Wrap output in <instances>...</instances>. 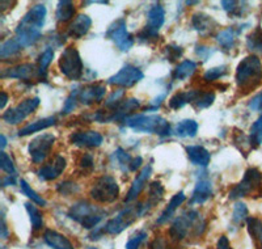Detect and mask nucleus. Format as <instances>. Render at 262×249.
<instances>
[{
	"instance_id": "nucleus-1",
	"label": "nucleus",
	"mask_w": 262,
	"mask_h": 249,
	"mask_svg": "<svg viewBox=\"0 0 262 249\" xmlns=\"http://www.w3.org/2000/svg\"><path fill=\"white\" fill-rule=\"evenodd\" d=\"M46 15H48L46 7L43 4H36L21 18L15 30V38L23 46V49L30 48L39 41L42 37V28L45 25Z\"/></svg>"
},
{
	"instance_id": "nucleus-2",
	"label": "nucleus",
	"mask_w": 262,
	"mask_h": 249,
	"mask_svg": "<svg viewBox=\"0 0 262 249\" xmlns=\"http://www.w3.org/2000/svg\"><path fill=\"white\" fill-rule=\"evenodd\" d=\"M206 229V222L203 220L200 211L188 209L181 215L176 218L170 225L169 234L173 241H181L184 239L193 235V236H201Z\"/></svg>"
},
{
	"instance_id": "nucleus-3",
	"label": "nucleus",
	"mask_w": 262,
	"mask_h": 249,
	"mask_svg": "<svg viewBox=\"0 0 262 249\" xmlns=\"http://www.w3.org/2000/svg\"><path fill=\"white\" fill-rule=\"evenodd\" d=\"M236 86L244 93L256 89L262 83V63L257 55L245 56L238 63L235 74Z\"/></svg>"
},
{
	"instance_id": "nucleus-4",
	"label": "nucleus",
	"mask_w": 262,
	"mask_h": 249,
	"mask_svg": "<svg viewBox=\"0 0 262 249\" xmlns=\"http://www.w3.org/2000/svg\"><path fill=\"white\" fill-rule=\"evenodd\" d=\"M123 126L133 129L137 133L155 134L159 137H169L173 133L169 122L161 116H147V114H134L122 122Z\"/></svg>"
},
{
	"instance_id": "nucleus-5",
	"label": "nucleus",
	"mask_w": 262,
	"mask_h": 249,
	"mask_svg": "<svg viewBox=\"0 0 262 249\" xmlns=\"http://www.w3.org/2000/svg\"><path fill=\"white\" fill-rule=\"evenodd\" d=\"M67 217L74 222L79 223L83 229L93 230L106 217V211L96 206L95 203H91L90 201L80 199V201L75 202L74 205L69 209Z\"/></svg>"
},
{
	"instance_id": "nucleus-6",
	"label": "nucleus",
	"mask_w": 262,
	"mask_h": 249,
	"mask_svg": "<svg viewBox=\"0 0 262 249\" xmlns=\"http://www.w3.org/2000/svg\"><path fill=\"white\" fill-rule=\"evenodd\" d=\"M144 215V208L142 202H138L137 205H130L127 208L122 209L117 214L116 217L107 220L104 225V231L107 235H119L125 231L127 227H130L133 223L137 222V219Z\"/></svg>"
},
{
	"instance_id": "nucleus-7",
	"label": "nucleus",
	"mask_w": 262,
	"mask_h": 249,
	"mask_svg": "<svg viewBox=\"0 0 262 249\" xmlns=\"http://www.w3.org/2000/svg\"><path fill=\"white\" fill-rule=\"evenodd\" d=\"M90 196L93 201L102 205L113 203L119 197L118 182L113 176L102 175L92 184L90 189Z\"/></svg>"
},
{
	"instance_id": "nucleus-8",
	"label": "nucleus",
	"mask_w": 262,
	"mask_h": 249,
	"mask_svg": "<svg viewBox=\"0 0 262 249\" xmlns=\"http://www.w3.org/2000/svg\"><path fill=\"white\" fill-rule=\"evenodd\" d=\"M58 67L69 80H80L84 74V65L78 49L75 46H67L60 54Z\"/></svg>"
},
{
	"instance_id": "nucleus-9",
	"label": "nucleus",
	"mask_w": 262,
	"mask_h": 249,
	"mask_svg": "<svg viewBox=\"0 0 262 249\" xmlns=\"http://www.w3.org/2000/svg\"><path fill=\"white\" fill-rule=\"evenodd\" d=\"M165 23V9L160 3H155L149 8L147 15V25L138 33L137 38L140 42L156 41L159 38V30Z\"/></svg>"
},
{
	"instance_id": "nucleus-10",
	"label": "nucleus",
	"mask_w": 262,
	"mask_h": 249,
	"mask_svg": "<svg viewBox=\"0 0 262 249\" xmlns=\"http://www.w3.org/2000/svg\"><path fill=\"white\" fill-rule=\"evenodd\" d=\"M262 185V173L257 168L247 169L243 180L231 189L229 199H240L257 193Z\"/></svg>"
},
{
	"instance_id": "nucleus-11",
	"label": "nucleus",
	"mask_w": 262,
	"mask_h": 249,
	"mask_svg": "<svg viewBox=\"0 0 262 249\" xmlns=\"http://www.w3.org/2000/svg\"><path fill=\"white\" fill-rule=\"evenodd\" d=\"M41 104L39 97H30L27 100L21 101L20 104L13 108H9L8 110L2 114V119L8 125H18L28 118L32 113L36 112L37 108Z\"/></svg>"
},
{
	"instance_id": "nucleus-12",
	"label": "nucleus",
	"mask_w": 262,
	"mask_h": 249,
	"mask_svg": "<svg viewBox=\"0 0 262 249\" xmlns=\"http://www.w3.org/2000/svg\"><path fill=\"white\" fill-rule=\"evenodd\" d=\"M105 37L113 41L117 48L121 51H123V53L130 50L135 44L133 34L127 32L126 21L123 18H118L114 23H112L109 28H107L106 33H105Z\"/></svg>"
},
{
	"instance_id": "nucleus-13",
	"label": "nucleus",
	"mask_w": 262,
	"mask_h": 249,
	"mask_svg": "<svg viewBox=\"0 0 262 249\" xmlns=\"http://www.w3.org/2000/svg\"><path fill=\"white\" fill-rule=\"evenodd\" d=\"M55 140H57L55 135L49 133L41 134V135L36 137L34 139H32V142L28 146V152H29L30 159H32L33 163H43L48 159L49 155H50L51 149H53Z\"/></svg>"
},
{
	"instance_id": "nucleus-14",
	"label": "nucleus",
	"mask_w": 262,
	"mask_h": 249,
	"mask_svg": "<svg viewBox=\"0 0 262 249\" xmlns=\"http://www.w3.org/2000/svg\"><path fill=\"white\" fill-rule=\"evenodd\" d=\"M144 77L143 71L133 65H125L117 74L107 79V84L118 87L119 89H126L134 87Z\"/></svg>"
},
{
	"instance_id": "nucleus-15",
	"label": "nucleus",
	"mask_w": 262,
	"mask_h": 249,
	"mask_svg": "<svg viewBox=\"0 0 262 249\" xmlns=\"http://www.w3.org/2000/svg\"><path fill=\"white\" fill-rule=\"evenodd\" d=\"M2 79H18V80L32 81V80H43L39 74L38 66L33 63H21V65L13 66L2 71L0 74Z\"/></svg>"
},
{
	"instance_id": "nucleus-16",
	"label": "nucleus",
	"mask_w": 262,
	"mask_h": 249,
	"mask_svg": "<svg viewBox=\"0 0 262 249\" xmlns=\"http://www.w3.org/2000/svg\"><path fill=\"white\" fill-rule=\"evenodd\" d=\"M78 91V100L81 105L90 107L93 104H100L106 95V87L105 84H88Z\"/></svg>"
},
{
	"instance_id": "nucleus-17",
	"label": "nucleus",
	"mask_w": 262,
	"mask_h": 249,
	"mask_svg": "<svg viewBox=\"0 0 262 249\" xmlns=\"http://www.w3.org/2000/svg\"><path fill=\"white\" fill-rule=\"evenodd\" d=\"M71 144L80 149H97L104 142V137L98 131H76L69 137Z\"/></svg>"
},
{
	"instance_id": "nucleus-18",
	"label": "nucleus",
	"mask_w": 262,
	"mask_h": 249,
	"mask_svg": "<svg viewBox=\"0 0 262 249\" xmlns=\"http://www.w3.org/2000/svg\"><path fill=\"white\" fill-rule=\"evenodd\" d=\"M67 167V160L62 155H55L49 163L37 171V176L41 181H53L59 177Z\"/></svg>"
},
{
	"instance_id": "nucleus-19",
	"label": "nucleus",
	"mask_w": 262,
	"mask_h": 249,
	"mask_svg": "<svg viewBox=\"0 0 262 249\" xmlns=\"http://www.w3.org/2000/svg\"><path fill=\"white\" fill-rule=\"evenodd\" d=\"M151 175H152L151 164H147V165H144L143 168L140 169L139 175L135 177V180L133 181V184H131L130 189H128L127 196H126V198H125L126 203H130V202L135 201V199L139 197V194L142 193L144 188H146L147 181L149 180Z\"/></svg>"
},
{
	"instance_id": "nucleus-20",
	"label": "nucleus",
	"mask_w": 262,
	"mask_h": 249,
	"mask_svg": "<svg viewBox=\"0 0 262 249\" xmlns=\"http://www.w3.org/2000/svg\"><path fill=\"white\" fill-rule=\"evenodd\" d=\"M191 25L195 29V32L200 33L202 37L212 36L216 28L219 27L216 20L212 16L203 12H196L191 16Z\"/></svg>"
},
{
	"instance_id": "nucleus-21",
	"label": "nucleus",
	"mask_w": 262,
	"mask_h": 249,
	"mask_svg": "<svg viewBox=\"0 0 262 249\" xmlns=\"http://www.w3.org/2000/svg\"><path fill=\"white\" fill-rule=\"evenodd\" d=\"M212 197V184L209 178H201L196 181L195 188L191 193L189 205H202L205 202L209 201Z\"/></svg>"
},
{
	"instance_id": "nucleus-22",
	"label": "nucleus",
	"mask_w": 262,
	"mask_h": 249,
	"mask_svg": "<svg viewBox=\"0 0 262 249\" xmlns=\"http://www.w3.org/2000/svg\"><path fill=\"white\" fill-rule=\"evenodd\" d=\"M91 27H92V18L88 15L80 13L74 18V21L67 28V36L74 39H79L90 32Z\"/></svg>"
},
{
	"instance_id": "nucleus-23",
	"label": "nucleus",
	"mask_w": 262,
	"mask_h": 249,
	"mask_svg": "<svg viewBox=\"0 0 262 249\" xmlns=\"http://www.w3.org/2000/svg\"><path fill=\"white\" fill-rule=\"evenodd\" d=\"M185 150H186L189 160L193 165L206 168L210 164L211 155H210L209 150H206L203 146H188V147H185Z\"/></svg>"
},
{
	"instance_id": "nucleus-24",
	"label": "nucleus",
	"mask_w": 262,
	"mask_h": 249,
	"mask_svg": "<svg viewBox=\"0 0 262 249\" xmlns=\"http://www.w3.org/2000/svg\"><path fill=\"white\" fill-rule=\"evenodd\" d=\"M164 193H165V190H164V186L160 181H152L151 184L148 185V197H147V201L146 203H143L144 214L148 213L151 209L158 206L163 201Z\"/></svg>"
},
{
	"instance_id": "nucleus-25",
	"label": "nucleus",
	"mask_w": 262,
	"mask_h": 249,
	"mask_svg": "<svg viewBox=\"0 0 262 249\" xmlns=\"http://www.w3.org/2000/svg\"><path fill=\"white\" fill-rule=\"evenodd\" d=\"M43 240L53 249H75L71 241L64 235L50 229L45 230L43 232Z\"/></svg>"
},
{
	"instance_id": "nucleus-26",
	"label": "nucleus",
	"mask_w": 262,
	"mask_h": 249,
	"mask_svg": "<svg viewBox=\"0 0 262 249\" xmlns=\"http://www.w3.org/2000/svg\"><path fill=\"white\" fill-rule=\"evenodd\" d=\"M185 199H186V196H185L184 192H179V193L174 194V196L172 197V199L169 201V203H168L167 208L164 209L161 215L158 218L156 223H158V224H165V223H168V220H170L173 218V215H174L177 209L184 203Z\"/></svg>"
},
{
	"instance_id": "nucleus-27",
	"label": "nucleus",
	"mask_w": 262,
	"mask_h": 249,
	"mask_svg": "<svg viewBox=\"0 0 262 249\" xmlns=\"http://www.w3.org/2000/svg\"><path fill=\"white\" fill-rule=\"evenodd\" d=\"M55 125H57V118L55 117H46V118L38 119V121L30 122L27 126L20 129L18 137H27V135H30L33 133H38V131L45 130V129L51 128V126H55Z\"/></svg>"
},
{
	"instance_id": "nucleus-28",
	"label": "nucleus",
	"mask_w": 262,
	"mask_h": 249,
	"mask_svg": "<svg viewBox=\"0 0 262 249\" xmlns=\"http://www.w3.org/2000/svg\"><path fill=\"white\" fill-rule=\"evenodd\" d=\"M242 30L243 29L236 30L235 28H227V29H224V30H222V32L217 33L216 36H215V38H216V42L221 45V48L223 49V50L229 51L235 48L236 37L240 34V32H242Z\"/></svg>"
},
{
	"instance_id": "nucleus-29",
	"label": "nucleus",
	"mask_w": 262,
	"mask_h": 249,
	"mask_svg": "<svg viewBox=\"0 0 262 249\" xmlns=\"http://www.w3.org/2000/svg\"><path fill=\"white\" fill-rule=\"evenodd\" d=\"M196 89H190V91H181V92H177L169 98V108L173 110H179L181 108H184L185 105L193 104L194 98L196 96Z\"/></svg>"
},
{
	"instance_id": "nucleus-30",
	"label": "nucleus",
	"mask_w": 262,
	"mask_h": 249,
	"mask_svg": "<svg viewBox=\"0 0 262 249\" xmlns=\"http://www.w3.org/2000/svg\"><path fill=\"white\" fill-rule=\"evenodd\" d=\"M198 122L194 119H182L173 129V134L179 138H194L198 133Z\"/></svg>"
},
{
	"instance_id": "nucleus-31",
	"label": "nucleus",
	"mask_w": 262,
	"mask_h": 249,
	"mask_svg": "<svg viewBox=\"0 0 262 249\" xmlns=\"http://www.w3.org/2000/svg\"><path fill=\"white\" fill-rule=\"evenodd\" d=\"M196 67H198V65H196L194 60H190V59L184 60V62L180 63V65L176 67V70L173 71L172 80H176V81L186 80V79L193 76Z\"/></svg>"
},
{
	"instance_id": "nucleus-32",
	"label": "nucleus",
	"mask_w": 262,
	"mask_h": 249,
	"mask_svg": "<svg viewBox=\"0 0 262 249\" xmlns=\"http://www.w3.org/2000/svg\"><path fill=\"white\" fill-rule=\"evenodd\" d=\"M75 6L70 0H62L58 3L57 11H55V17L58 23H69L74 18Z\"/></svg>"
},
{
	"instance_id": "nucleus-33",
	"label": "nucleus",
	"mask_w": 262,
	"mask_h": 249,
	"mask_svg": "<svg viewBox=\"0 0 262 249\" xmlns=\"http://www.w3.org/2000/svg\"><path fill=\"white\" fill-rule=\"evenodd\" d=\"M247 230L258 249H262V220L256 217H249L247 220Z\"/></svg>"
},
{
	"instance_id": "nucleus-34",
	"label": "nucleus",
	"mask_w": 262,
	"mask_h": 249,
	"mask_svg": "<svg viewBox=\"0 0 262 249\" xmlns=\"http://www.w3.org/2000/svg\"><path fill=\"white\" fill-rule=\"evenodd\" d=\"M21 50H23V46L18 44L17 39L9 38L4 41L0 46V58H2V60H7L9 58L18 55Z\"/></svg>"
},
{
	"instance_id": "nucleus-35",
	"label": "nucleus",
	"mask_w": 262,
	"mask_h": 249,
	"mask_svg": "<svg viewBox=\"0 0 262 249\" xmlns=\"http://www.w3.org/2000/svg\"><path fill=\"white\" fill-rule=\"evenodd\" d=\"M133 159L134 157L131 156L128 152H126L123 149H117L114 151V154L112 155V160L117 164L122 172H130V167L133 163Z\"/></svg>"
},
{
	"instance_id": "nucleus-36",
	"label": "nucleus",
	"mask_w": 262,
	"mask_h": 249,
	"mask_svg": "<svg viewBox=\"0 0 262 249\" xmlns=\"http://www.w3.org/2000/svg\"><path fill=\"white\" fill-rule=\"evenodd\" d=\"M247 6L248 3H245V2H235V0H232V2L223 0L222 2V7L231 17H242V16H244L248 9Z\"/></svg>"
},
{
	"instance_id": "nucleus-37",
	"label": "nucleus",
	"mask_w": 262,
	"mask_h": 249,
	"mask_svg": "<svg viewBox=\"0 0 262 249\" xmlns=\"http://www.w3.org/2000/svg\"><path fill=\"white\" fill-rule=\"evenodd\" d=\"M215 101V93L211 91H198L193 101V107L198 110L207 109L211 107Z\"/></svg>"
},
{
	"instance_id": "nucleus-38",
	"label": "nucleus",
	"mask_w": 262,
	"mask_h": 249,
	"mask_svg": "<svg viewBox=\"0 0 262 249\" xmlns=\"http://www.w3.org/2000/svg\"><path fill=\"white\" fill-rule=\"evenodd\" d=\"M25 209H27L28 215H29L33 230H34V231L42 230V227H43V215H42L41 211L36 208V205H34L33 202H27V203H25Z\"/></svg>"
},
{
	"instance_id": "nucleus-39",
	"label": "nucleus",
	"mask_w": 262,
	"mask_h": 249,
	"mask_svg": "<svg viewBox=\"0 0 262 249\" xmlns=\"http://www.w3.org/2000/svg\"><path fill=\"white\" fill-rule=\"evenodd\" d=\"M54 59V50L53 48H48L42 51V54L38 58V70L39 74H41L42 79L46 80V76H48V69L50 63L53 62Z\"/></svg>"
},
{
	"instance_id": "nucleus-40",
	"label": "nucleus",
	"mask_w": 262,
	"mask_h": 249,
	"mask_svg": "<svg viewBox=\"0 0 262 249\" xmlns=\"http://www.w3.org/2000/svg\"><path fill=\"white\" fill-rule=\"evenodd\" d=\"M248 50L254 54H262V30L256 29L247 37Z\"/></svg>"
},
{
	"instance_id": "nucleus-41",
	"label": "nucleus",
	"mask_w": 262,
	"mask_h": 249,
	"mask_svg": "<svg viewBox=\"0 0 262 249\" xmlns=\"http://www.w3.org/2000/svg\"><path fill=\"white\" fill-rule=\"evenodd\" d=\"M20 188H21V192H23V193H24L25 196L33 202V203H36V205L38 206H46V203H48L46 199L42 198V197L37 193L36 190H33L32 186L28 184L27 181L20 180Z\"/></svg>"
},
{
	"instance_id": "nucleus-42",
	"label": "nucleus",
	"mask_w": 262,
	"mask_h": 249,
	"mask_svg": "<svg viewBox=\"0 0 262 249\" xmlns=\"http://www.w3.org/2000/svg\"><path fill=\"white\" fill-rule=\"evenodd\" d=\"M227 74H228V66H217V67L209 69L203 74V80L207 81V83H211V81L219 80L221 77L226 76Z\"/></svg>"
},
{
	"instance_id": "nucleus-43",
	"label": "nucleus",
	"mask_w": 262,
	"mask_h": 249,
	"mask_svg": "<svg viewBox=\"0 0 262 249\" xmlns=\"http://www.w3.org/2000/svg\"><path fill=\"white\" fill-rule=\"evenodd\" d=\"M249 211H248L247 205L244 202H236L233 206V214H232V222L235 224H242L243 222H247Z\"/></svg>"
},
{
	"instance_id": "nucleus-44",
	"label": "nucleus",
	"mask_w": 262,
	"mask_h": 249,
	"mask_svg": "<svg viewBox=\"0 0 262 249\" xmlns=\"http://www.w3.org/2000/svg\"><path fill=\"white\" fill-rule=\"evenodd\" d=\"M249 139L252 147H257L262 143V116L252 125L250 128V134H249Z\"/></svg>"
},
{
	"instance_id": "nucleus-45",
	"label": "nucleus",
	"mask_w": 262,
	"mask_h": 249,
	"mask_svg": "<svg viewBox=\"0 0 262 249\" xmlns=\"http://www.w3.org/2000/svg\"><path fill=\"white\" fill-rule=\"evenodd\" d=\"M79 190H80V188L74 181H63L57 185V192L63 197L74 196V194L79 193Z\"/></svg>"
},
{
	"instance_id": "nucleus-46",
	"label": "nucleus",
	"mask_w": 262,
	"mask_h": 249,
	"mask_svg": "<svg viewBox=\"0 0 262 249\" xmlns=\"http://www.w3.org/2000/svg\"><path fill=\"white\" fill-rule=\"evenodd\" d=\"M0 169L8 175L16 176L15 164H13L11 156H8V154H6L4 151H2V154H0Z\"/></svg>"
},
{
	"instance_id": "nucleus-47",
	"label": "nucleus",
	"mask_w": 262,
	"mask_h": 249,
	"mask_svg": "<svg viewBox=\"0 0 262 249\" xmlns=\"http://www.w3.org/2000/svg\"><path fill=\"white\" fill-rule=\"evenodd\" d=\"M146 239H147L146 231L135 232V234L128 239L127 243H126V249H139L140 245L144 243Z\"/></svg>"
},
{
	"instance_id": "nucleus-48",
	"label": "nucleus",
	"mask_w": 262,
	"mask_h": 249,
	"mask_svg": "<svg viewBox=\"0 0 262 249\" xmlns=\"http://www.w3.org/2000/svg\"><path fill=\"white\" fill-rule=\"evenodd\" d=\"M125 97V89H117V91H113V92L109 95V97L105 101V108L107 110L113 109L117 104H119L121 101Z\"/></svg>"
},
{
	"instance_id": "nucleus-49",
	"label": "nucleus",
	"mask_w": 262,
	"mask_h": 249,
	"mask_svg": "<svg viewBox=\"0 0 262 249\" xmlns=\"http://www.w3.org/2000/svg\"><path fill=\"white\" fill-rule=\"evenodd\" d=\"M78 104H79L78 91L75 89V91H72V92L70 93L69 97L66 98L64 105H63V109H62V114H70L71 112H74V109L76 108V105Z\"/></svg>"
},
{
	"instance_id": "nucleus-50",
	"label": "nucleus",
	"mask_w": 262,
	"mask_h": 249,
	"mask_svg": "<svg viewBox=\"0 0 262 249\" xmlns=\"http://www.w3.org/2000/svg\"><path fill=\"white\" fill-rule=\"evenodd\" d=\"M79 168L83 171L84 173H91L95 168V160L91 154H84L79 160Z\"/></svg>"
},
{
	"instance_id": "nucleus-51",
	"label": "nucleus",
	"mask_w": 262,
	"mask_h": 249,
	"mask_svg": "<svg viewBox=\"0 0 262 249\" xmlns=\"http://www.w3.org/2000/svg\"><path fill=\"white\" fill-rule=\"evenodd\" d=\"M182 53V48L177 46V45H168L167 48H165V54H167V58L169 62H176L179 58H181Z\"/></svg>"
},
{
	"instance_id": "nucleus-52",
	"label": "nucleus",
	"mask_w": 262,
	"mask_h": 249,
	"mask_svg": "<svg viewBox=\"0 0 262 249\" xmlns=\"http://www.w3.org/2000/svg\"><path fill=\"white\" fill-rule=\"evenodd\" d=\"M248 108L254 112H262V92L257 93L254 97H252V100L248 102Z\"/></svg>"
},
{
	"instance_id": "nucleus-53",
	"label": "nucleus",
	"mask_w": 262,
	"mask_h": 249,
	"mask_svg": "<svg viewBox=\"0 0 262 249\" xmlns=\"http://www.w3.org/2000/svg\"><path fill=\"white\" fill-rule=\"evenodd\" d=\"M212 53H214V50H211V48H207V46H196L195 49V54L203 60L209 59Z\"/></svg>"
},
{
	"instance_id": "nucleus-54",
	"label": "nucleus",
	"mask_w": 262,
	"mask_h": 249,
	"mask_svg": "<svg viewBox=\"0 0 262 249\" xmlns=\"http://www.w3.org/2000/svg\"><path fill=\"white\" fill-rule=\"evenodd\" d=\"M149 249H170L168 241L163 237H156L155 240L149 244Z\"/></svg>"
},
{
	"instance_id": "nucleus-55",
	"label": "nucleus",
	"mask_w": 262,
	"mask_h": 249,
	"mask_svg": "<svg viewBox=\"0 0 262 249\" xmlns=\"http://www.w3.org/2000/svg\"><path fill=\"white\" fill-rule=\"evenodd\" d=\"M9 231H8V227H7V223H6V217H4V211L2 213V225H0V237L6 240L7 237H8Z\"/></svg>"
},
{
	"instance_id": "nucleus-56",
	"label": "nucleus",
	"mask_w": 262,
	"mask_h": 249,
	"mask_svg": "<svg viewBox=\"0 0 262 249\" xmlns=\"http://www.w3.org/2000/svg\"><path fill=\"white\" fill-rule=\"evenodd\" d=\"M231 248V244H229L228 237L227 236H221L219 237V240L216 243V249H229Z\"/></svg>"
},
{
	"instance_id": "nucleus-57",
	"label": "nucleus",
	"mask_w": 262,
	"mask_h": 249,
	"mask_svg": "<svg viewBox=\"0 0 262 249\" xmlns=\"http://www.w3.org/2000/svg\"><path fill=\"white\" fill-rule=\"evenodd\" d=\"M142 164H143V159L140 156H137L133 159V163H131V167H130V172H137L138 169L142 167Z\"/></svg>"
},
{
	"instance_id": "nucleus-58",
	"label": "nucleus",
	"mask_w": 262,
	"mask_h": 249,
	"mask_svg": "<svg viewBox=\"0 0 262 249\" xmlns=\"http://www.w3.org/2000/svg\"><path fill=\"white\" fill-rule=\"evenodd\" d=\"M16 176H11V175H7V177L3 178V181H2V186L6 188V186H9V185H15L16 184Z\"/></svg>"
},
{
	"instance_id": "nucleus-59",
	"label": "nucleus",
	"mask_w": 262,
	"mask_h": 249,
	"mask_svg": "<svg viewBox=\"0 0 262 249\" xmlns=\"http://www.w3.org/2000/svg\"><path fill=\"white\" fill-rule=\"evenodd\" d=\"M0 95H2V100H0V101H2V102H0V109L3 110L4 108H6L7 102H8V95H7V93L4 92V91L2 93H0Z\"/></svg>"
},
{
	"instance_id": "nucleus-60",
	"label": "nucleus",
	"mask_w": 262,
	"mask_h": 249,
	"mask_svg": "<svg viewBox=\"0 0 262 249\" xmlns=\"http://www.w3.org/2000/svg\"><path fill=\"white\" fill-rule=\"evenodd\" d=\"M0 140H2V151H4V149H6V146H7V139L3 134L0 135Z\"/></svg>"
},
{
	"instance_id": "nucleus-61",
	"label": "nucleus",
	"mask_w": 262,
	"mask_h": 249,
	"mask_svg": "<svg viewBox=\"0 0 262 249\" xmlns=\"http://www.w3.org/2000/svg\"><path fill=\"white\" fill-rule=\"evenodd\" d=\"M188 6H191V4H200V2H186Z\"/></svg>"
},
{
	"instance_id": "nucleus-62",
	"label": "nucleus",
	"mask_w": 262,
	"mask_h": 249,
	"mask_svg": "<svg viewBox=\"0 0 262 249\" xmlns=\"http://www.w3.org/2000/svg\"><path fill=\"white\" fill-rule=\"evenodd\" d=\"M88 249H97V248H93V246H91V248H88Z\"/></svg>"
},
{
	"instance_id": "nucleus-63",
	"label": "nucleus",
	"mask_w": 262,
	"mask_h": 249,
	"mask_svg": "<svg viewBox=\"0 0 262 249\" xmlns=\"http://www.w3.org/2000/svg\"><path fill=\"white\" fill-rule=\"evenodd\" d=\"M2 249H6V246H2Z\"/></svg>"
},
{
	"instance_id": "nucleus-64",
	"label": "nucleus",
	"mask_w": 262,
	"mask_h": 249,
	"mask_svg": "<svg viewBox=\"0 0 262 249\" xmlns=\"http://www.w3.org/2000/svg\"><path fill=\"white\" fill-rule=\"evenodd\" d=\"M229 249H232V248H229Z\"/></svg>"
}]
</instances>
